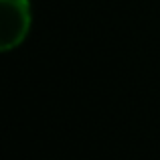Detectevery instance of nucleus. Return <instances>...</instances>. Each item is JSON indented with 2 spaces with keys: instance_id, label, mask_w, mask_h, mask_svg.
<instances>
[{
  "instance_id": "1",
  "label": "nucleus",
  "mask_w": 160,
  "mask_h": 160,
  "mask_svg": "<svg viewBox=\"0 0 160 160\" xmlns=\"http://www.w3.org/2000/svg\"><path fill=\"white\" fill-rule=\"evenodd\" d=\"M31 20L28 0H0V51L18 47L28 35Z\"/></svg>"
}]
</instances>
